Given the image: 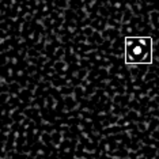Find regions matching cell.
Listing matches in <instances>:
<instances>
[{"instance_id": "cell-1", "label": "cell", "mask_w": 159, "mask_h": 159, "mask_svg": "<svg viewBox=\"0 0 159 159\" xmlns=\"http://www.w3.org/2000/svg\"><path fill=\"white\" fill-rule=\"evenodd\" d=\"M124 45L126 64L152 63V38L151 37H126Z\"/></svg>"}]
</instances>
